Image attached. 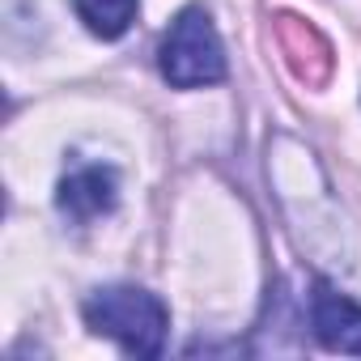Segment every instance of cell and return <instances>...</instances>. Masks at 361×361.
Segmentation results:
<instances>
[{
    "mask_svg": "<svg viewBox=\"0 0 361 361\" xmlns=\"http://www.w3.org/2000/svg\"><path fill=\"white\" fill-rule=\"evenodd\" d=\"M85 323L90 331L115 340L132 357H161L166 331H170V310L157 293L136 289V285H106L90 293L85 302Z\"/></svg>",
    "mask_w": 361,
    "mask_h": 361,
    "instance_id": "obj_1",
    "label": "cell"
},
{
    "mask_svg": "<svg viewBox=\"0 0 361 361\" xmlns=\"http://www.w3.org/2000/svg\"><path fill=\"white\" fill-rule=\"evenodd\" d=\"M157 68L174 90H200L226 77V47L204 9H183L161 39Z\"/></svg>",
    "mask_w": 361,
    "mask_h": 361,
    "instance_id": "obj_2",
    "label": "cell"
},
{
    "mask_svg": "<svg viewBox=\"0 0 361 361\" xmlns=\"http://www.w3.org/2000/svg\"><path fill=\"white\" fill-rule=\"evenodd\" d=\"M115 200H119V174L111 166H77L56 188L60 213L77 226H90V221L106 217L115 209Z\"/></svg>",
    "mask_w": 361,
    "mask_h": 361,
    "instance_id": "obj_3",
    "label": "cell"
},
{
    "mask_svg": "<svg viewBox=\"0 0 361 361\" xmlns=\"http://www.w3.org/2000/svg\"><path fill=\"white\" fill-rule=\"evenodd\" d=\"M310 331L319 336L323 348L361 357V306L331 285H314L310 293Z\"/></svg>",
    "mask_w": 361,
    "mask_h": 361,
    "instance_id": "obj_4",
    "label": "cell"
},
{
    "mask_svg": "<svg viewBox=\"0 0 361 361\" xmlns=\"http://www.w3.org/2000/svg\"><path fill=\"white\" fill-rule=\"evenodd\" d=\"M73 9L94 39H119L136 22L140 0H73Z\"/></svg>",
    "mask_w": 361,
    "mask_h": 361,
    "instance_id": "obj_5",
    "label": "cell"
}]
</instances>
